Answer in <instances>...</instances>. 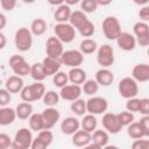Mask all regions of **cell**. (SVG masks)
Segmentation results:
<instances>
[{
    "mask_svg": "<svg viewBox=\"0 0 149 149\" xmlns=\"http://www.w3.org/2000/svg\"><path fill=\"white\" fill-rule=\"evenodd\" d=\"M140 106H141V99L139 98H132L128 99L126 102V109L128 112H140Z\"/></svg>",
    "mask_w": 149,
    "mask_h": 149,
    "instance_id": "42",
    "label": "cell"
},
{
    "mask_svg": "<svg viewBox=\"0 0 149 149\" xmlns=\"http://www.w3.org/2000/svg\"><path fill=\"white\" fill-rule=\"evenodd\" d=\"M108 108V101L102 97H91L86 101V109L88 114L99 115L105 114Z\"/></svg>",
    "mask_w": 149,
    "mask_h": 149,
    "instance_id": "9",
    "label": "cell"
},
{
    "mask_svg": "<svg viewBox=\"0 0 149 149\" xmlns=\"http://www.w3.org/2000/svg\"><path fill=\"white\" fill-rule=\"evenodd\" d=\"M102 126H104L105 130L109 134H118L122 129V126L119 122L118 115L114 114V113H111V112H107V113L104 114Z\"/></svg>",
    "mask_w": 149,
    "mask_h": 149,
    "instance_id": "13",
    "label": "cell"
},
{
    "mask_svg": "<svg viewBox=\"0 0 149 149\" xmlns=\"http://www.w3.org/2000/svg\"><path fill=\"white\" fill-rule=\"evenodd\" d=\"M95 81L100 86H109L114 81V73L106 68H100L95 72Z\"/></svg>",
    "mask_w": 149,
    "mask_h": 149,
    "instance_id": "21",
    "label": "cell"
},
{
    "mask_svg": "<svg viewBox=\"0 0 149 149\" xmlns=\"http://www.w3.org/2000/svg\"><path fill=\"white\" fill-rule=\"evenodd\" d=\"M147 54H148V56H149V47H148V50H147Z\"/></svg>",
    "mask_w": 149,
    "mask_h": 149,
    "instance_id": "60",
    "label": "cell"
},
{
    "mask_svg": "<svg viewBox=\"0 0 149 149\" xmlns=\"http://www.w3.org/2000/svg\"><path fill=\"white\" fill-rule=\"evenodd\" d=\"M16 112L14 108L10 107H1L0 108V125L1 126H8L13 123L16 119Z\"/></svg>",
    "mask_w": 149,
    "mask_h": 149,
    "instance_id": "25",
    "label": "cell"
},
{
    "mask_svg": "<svg viewBox=\"0 0 149 149\" xmlns=\"http://www.w3.org/2000/svg\"><path fill=\"white\" fill-rule=\"evenodd\" d=\"M97 125H98V120H97L95 115H93V114L84 115L83 120L80 121L81 129H84L88 133H93L94 130H97Z\"/></svg>",
    "mask_w": 149,
    "mask_h": 149,
    "instance_id": "28",
    "label": "cell"
},
{
    "mask_svg": "<svg viewBox=\"0 0 149 149\" xmlns=\"http://www.w3.org/2000/svg\"><path fill=\"white\" fill-rule=\"evenodd\" d=\"M87 20H88V19H87V16H86V14H85L84 12H81V10H74V12H72V14H71V17H70L69 23H70L74 29L78 30Z\"/></svg>",
    "mask_w": 149,
    "mask_h": 149,
    "instance_id": "29",
    "label": "cell"
},
{
    "mask_svg": "<svg viewBox=\"0 0 149 149\" xmlns=\"http://www.w3.org/2000/svg\"><path fill=\"white\" fill-rule=\"evenodd\" d=\"M98 1L97 0H83L80 1V9L81 12L86 13H93L98 8Z\"/></svg>",
    "mask_w": 149,
    "mask_h": 149,
    "instance_id": "41",
    "label": "cell"
},
{
    "mask_svg": "<svg viewBox=\"0 0 149 149\" xmlns=\"http://www.w3.org/2000/svg\"><path fill=\"white\" fill-rule=\"evenodd\" d=\"M62 63L71 69L73 68H79V65H81V63L84 62V55L80 52V50H66L64 51V54L61 57Z\"/></svg>",
    "mask_w": 149,
    "mask_h": 149,
    "instance_id": "11",
    "label": "cell"
},
{
    "mask_svg": "<svg viewBox=\"0 0 149 149\" xmlns=\"http://www.w3.org/2000/svg\"><path fill=\"white\" fill-rule=\"evenodd\" d=\"M44 71L47 73V76H54L56 74L58 71H61V66L63 65L62 59L61 58H54V57H49L47 56L43 61H42Z\"/></svg>",
    "mask_w": 149,
    "mask_h": 149,
    "instance_id": "18",
    "label": "cell"
},
{
    "mask_svg": "<svg viewBox=\"0 0 149 149\" xmlns=\"http://www.w3.org/2000/svg\"><path fill=\"white\" fill-rule=\"evenodd\" d=\"M10 146H13V140L9 137L8 134L1 133L0 134V149H6Z\"/></svg>",
    "mask_w": 149,
    "mask_h": 149,
    "instance_id": "45",
    "label": "cell"
},
{
    "mask_svg": "<svg viewBox=\"0 0 149 149\" xmlns=\"http://www.w3.org/2000/svg\"><path fill=\"white\" fill-rule=\"evenodd\" d=\"M116 43H118V47L123 51H132L135 49V47L137 44L135 36L127 31L121 33V35L116 40Z\"/></svg>",
    "mask_w": 149,
    "mask_h": 149,
    "instance_id": "16",
    "label": "cell"
},
{
    "mask_svg": "<svg viewBox=\"0 0 149 149\" xmlns=\"http://www.w3.org/2000/svg\"><path fill=\"white\" fill-rule=\"evenodd\" d=\"M43 120H44V129L50 130L61 119V113L55 107H47L43 112Z\"/></svg>",
    "mask_w": 149,
    "mask_h": 149,
    "instance_id": "15",
    "label": "cell"
},
{
    "mask_svg": "<svg viewBox=\"0 0 149 149\" xmlns=\"http://www.w3.org/2000/svg\"><path fill=\"white\" fill-rule=\"evenodd\" d=\"M81 90H83V92L85 93V94H87V95H93L94 97V94L98 92V90H99V84L95 81V79L93 80V79H87L84 84H83V86H81Z\"/></svg>",
    "mask_w": 149,
    "mask_h": 149,
    "instance_id": "37",
    "label": "cell"
},
{
    "mask_svg": "<svg viewBox=\"0 0 149 149\" xmlns=\"http://www.w3.org/2000/svg\"><path fill=\"white\" fill-rule=\"evenodd\" d=\"M108 141H109V136H108V133L106 130L97 129L93 132V134H92V142L93 143L104 148L108 144Z\"/></svg>",
    "mask_w": 149,
    "mask_h": 149,
    "instance_id": "32",
    "label": "cell"
},
{
    "mask_svg": "<svg viewBox=\"0 0 149 149\" xmlns=\"http://www.w3.org/2000/svg\"><path fill=\"white\" fill-rule=\"evenodd\" d=\"M78 2H79L78 0H65V3L69 5V6H71V5H76V3H78Z\"/></svg>",
    "mask_w": 149,
    "mask_h": 149,
    "instance_id": "56",
    "label": "cell"
},
{
    "mask_svg": "<svg viewBox=\"0 0 149 149\" xmlns=\"http://www.w3.org/2000/svg\"><path fill=\"white\" fill-rule=\"evenodd\" d=\"M29 29H30V31H31L33 35L41 36V35H43L47 31V22L43 19L37 17V19H35V20L31 21Z\"/></svg>",
    "mask_w": 149,
    "mask_h": 149,
    "instance_id": "30",
    "label": "cell"
},
{
    "mask_svg": "<svg viewBox=\"0 0 149 149\" xmlns=\"http://www.w3.org/2000/svg\"><path fill=\"white\" fill-rule=\"evenodd\" d=\"M64 2H65V1H63V0H56V1H55V0H49V3H50V5L57 6V7L61 6V5H63Z\"/></svg>",
    "mask_w": 149,
    "mask_h": 149,
    "instance_id": "55",
    "label": "cell"
},
{
    "mask_svg": "<svg viewBox=\"0 0 149 149\" xmlns=\"http://www.w3.org/2000/svg\"><path fill=\"white\" fill-rule=\"evenodd\" d=\"M30 76L37 83H42L48 77L47 73H45V71H44V68H43V64L42 63H34V64H31Z\"/></svg>",
    "mask_w": 149,
    "mask_h": 149,
    "instance_id": "27",
    "label": "cell"
},
{
    "mask_svg": "<svg viewBox=\"0 0 149 149\" xmlns=\"http://www.w3.org/2000/svg\"><path fill=\"white\" fill-rule=\"evenodd\" d=\"M78 31H79V34L83 36V37H91L93 34H94V31H95V27H94V24H93V22L92 21H90V20H87L79 29H78Z\"/></svg>",
    "mask_w": 149,
    "mask_h": 149,
    "instance_id": "39",
    "label": "cell"
},
{
    "mask_svg": "<svg viewBox=\"0 0 149 149\" xmlns=\"http://www.w3.org/2000/svg\"><path fill=\"white\" fill-rule=\"evenodd\" d=\"M72 143L78 148H84L92 143V134L84 129H79L76 134L72 135Z\"/></svg>",
    "mask_w": 149,
    "mask_h": 149,
    "instance_id": "22",
    "label": "cell"
},
{
    "mask_svg": "<svg viewBox=\"0 0 149 149\" xmlns=\"http://www.w3.org/2000/svg\"><path fill=\"white\" fill-rule=\"evenodd\" d=\"M6 23H7V17H6V15L3 13H1L0 14V30H2L5 28Z\"/></svg>",
    "mask_w": 149,
    "mask_h": 149,
    "instance_id": "52",
    "label": "cell"
},
{
    "mask_svg": "<svg viewBox=\"0 0 149 149\" xmlns=\"http://www.w3.org/2000/svg\"><path fill=\"white\" fill-rule=\"evenodd\" d=\"M68 76H69V81H71V84H74V85L84 84L87 80L86 72L80 68L70 69V71L68 72Z\"/></svg>",
    "mask_w": 149,
    "mask_h": 149,
    "instance_id": "24",
    "label": "cell"
},
{
    "mask_svg": "<svg viewBox=\"0 0 149 149\" xmlns=\"http://www.w3.org/2000/svg\"><path fill=\"white\" fill-rule=\"evenodd\" d=\"M139 17L141 19L142 22H148L149 21V5L142 6L139 10Z\"/></svg>",
    "mask_w": 149,
    "mask_h": 149,
    "instance_id": "47",
    "label": "cell"
},
{
    "mask_svg": "<svg viewBox=\"0 0 149 149\" xmlns=\"http://www.w3.org/2000/svg\"><path fill=\"white\" fill-rule=\"evenodd\" d=\"M47 148H48V146L38 137H35L33 140V143H31V147H30V149H47Z\"/></svg>",
    "mask_w": 149,
    "mask_h": 149,
    "instance_id": "51",
    "label": "cell"
},
{
    "mask_svg": "<svg viewBox=\"0 0 149 149\" xmlns=\"http://www.w3.org/2000/svg\"><path fill=\"white\" fill-rule=\"evenodd\" d=\"M97 1H98V5L99 6H107V5L111 3V1H99V0H97Z\"/></svg>",
    "mask_w": 149,
    "mask_h": 149,
    "instance_id": "57",
    "label": "cell"
},
{
    "mask_svg": "<svg viewBox=\"0 0 149 149\" xmlns=\"http://www.w3.org/2000/svg\"><path fill=\"white\" fill-rule=\"evenodd\" d=\"M127 134L133 140H140V139L144 137V133H143V129H142L140 122H135V121L127 127Z\"/></svg>",
    "mask_w": 149,
    "mask_h": 149,
    "instance_id": "34",
    "label": "cell"
},
{
    "mask_svg": "<svg viewBox=\"0 0 149 149\" xmlns=\"http://www.w3.org/2000/svg\"><path fill=\"white\" fill-rule=\"evenodd\" d=\"M132 149H149V140H135L132 144Z\"/></svg>",
    "mask_w": 149,
    "mask_h": 149,
    "instance_id": "46",
    "label": "cell"
},
{
    "mask_svg": "<svg viewBox=\"0 0 149 149\" xmlns=\"http://www.w3.org/2000/svg\"><path fill=\"white\" fill-rule=\"evenodd\" d=\"M97 62L101 68L108 69L114 63V50L109 44H102L97 50Z\"/></svg>",
    "mask_w": 149,
    "mask_h": 149,
    "instance_id": "7",
    "label": "cell"
},
{
    "mask_svg": "<svg viewBox=\"0 0 149 149\" xmlns=\"http://www.w3.org/2000/svg\"><path fill=\"white\" fill-rule=\"evenodd\" d=\"M14 43H15V48L21 52H26L30 50L33 45V34L30 29L26 27L19 28L14 35Z\"/></svg>",
    "mask_w": 149,
    "mask_h": 149,
    "instance_id": "2",
    "label": "cell"
},
{
    "mask_svg": "<svg viewBox=\"0 0 149 149\" xmlns=\"http://www.w3.org/2000/svg\"><path fill=\"white\" fill-rule=\"evenodd\" d=\"M81 149H102L100 146H98V144H95V143H90V144H87L86 147H84V148H81Z\"/></svg>",
    "mask_w": 149,
    "mask_h": 149,
    "instance_id": "54",
    "label": "cell"
},
{
    "mask_svg": "<svg viewBox=\"0 0 149 149\" xmlns=\"http://www.w3.org/2000/svg\"><path fill=\"white\" fill-rule=\"evenodd\" d=\"M102 33L107 40H118V37L121 35V24L120 21L115 16H106L101 23Z\"/></svg>",
    "mask_w": 149,
    "mask_h": 149,
    "instance_id": "3",
    "label": "cell"
},
{
    "mask_svg": "<svg viewBox=\"0 0 149 149\" xmlns=\"http://www.w3.org/2000/svg\"><path fill=\"white\" fill-rule=\"evenodd\" d=\"M10 93L6 90V88H1L0 90V106L1 107H7V105L10 102Z\"/></svg>",
    "mask_w": 149,
    "mask_h": 149,
    "instance_id": "44",
    "label": "cell"
},
{
    "mask_svg": "<svg viewBox=\"0 0 149 149\" xmlns=\"http://www.w3.org/2000/svg\"><path fill=\"white\" fill-rule=\"evenodd\" d=\"M71 14H72L71 7L64 2L63 5L56 7V10L54 13V19L57 23H68V21H70Z\"/></svg>",
    "mask_w": 149,
    "mask_h": 149,
    "instance_id": "20",
    "label": "cell"
},
{
    "mask_svg": "<svg viewBox=\"0 0 149 149\" xmlns=\"http://www.w3.org/2000/svg\"><path fill=\"white\" fill-rule=\"evenodd\" d=\"M23 87H24V85H23L22 77H19L16 74L8 77L5 83V88L9 93H20L23 90Z\"/></svg>",
    "mask_w": 149,
    "mask_h": 149,
    "instance_id": "23",
    "label": "cell"
},
{
    "mask_svg": "<svg viewBox=\"0 0 149 149\" xmlns=\"http://www.w3.org/2000/svg\"><path fill=\"white\" fill-rule=\"evenodd\" d=\"M45 92L47 91H45L44 84L35 81L34 84L24 86L23 90L20 92V97H21L22 101H24V102H33V101L43 99Z\"/></svg>",
    "mask_w": 149,
    "mask_h": 149,
    "instance_id": "1",
    "label": "cell"
},
{
    "mask_svg": "<svg viewBox=\"0 0 149 149\" xmlns=\"http://www.w3.org/2000/svg\"><path fill=\"white\" fill-rule=\"evenodd\" d=\"M132 78L140 83L149 81V64H136L132 70Z\"/></svg>",
    "mask_w": 149,
    "mask_h": 149,
    "instance_id": "19",
    "label": "cell"
},
{
    "mask_svg": "<svg viewBox=\"0 0 149 149\" xmlns=\"http://www.w3.org/2000/svg\"><path fill=\"white\" fill-rule=\"evenodd\" d=\"M118 115V119H119V122L121 123L122 127H128L129 125H132L134 122V114L132 112H128V111H123V112H120Z\"/></svg>",
    "mask_w": 149,
    "mask_h": 149,
    "instance_id": "40",
    "label": "cell"
},
{
    "mask_svg": "<svg viewBox=\"0 0 149 149\" xmlns=\"http://www.w3.org/2000/svg\"><path fill=\"white\" fill-rule=\"evenodd\" d=\"M15 112H16V116L20 120H27L29 119L34 113H33V106L30 102H20L16 107H15Z\"/></svg>",
    "mask_w": 149,
    "mask_h": 149,
    "instance_id": "26",
    "label": "cell"
},
{
    "mask_svg": "<svg viewBox=\"0 0 149 149\" xmlns=\"http://www.w3.org/2000/svg\"><path fill=\"white\" fill-rule=\"evenodd\" d=\"M31 130L28 128H20L13 139V146L15 149H29L33 143Z\"/></svg>",
    "mask_w": 149,
    "mask_h": 149,
    "instance_id": "8",
    "label": "cell"
},
{
    "mask_svg": "<svg viewBox=\"0 0 149 149\" xmlns=\"http://www.w3.org/2000/svg\"><path fill=\"white\" fill-rule=\"evenodd\" d=\"M102 149H119L116 146H113V144H107L106 147H104Z\"/></svg>",
    "mask_w": 149,
    "mask_h": 149,
    "instance_id": "58",
    "label": "cell"
},
{
    "mask_svg": "<svg viewBox=\"0 0 149 149\" xmlns=\"http://www.w3.org/2000/svg\"><path fill=\"white\" fill-rule=\"evenodd\" d=\"M81 86L80 85H74V84H68L66 86L62 87L59 91V95L62 99L68 100V101H74L80 98L81 95Z\"/></svg>",
    "mask_w": 149,
    "mask_h": 149,
    "instance_id": "14",
    "label": "cell"
},
{
    "mask_svg": "<svg viewBox=\"0 0 149 149\" xmlns=\"http://www.w3.org/2000/svg\"><path fill=\"white\" fill-rule=\"evenodd\" d=\"M59 98H61L59 93H57L56 91L50 90V91H47L45 92V94H44V97H43L42 100H43V104L45 106H48V107H55L58 104Z\"/></svg>",
    "mask_w": 149,
    "mask_h": 149,
    "instance_id": "36",
    "label": "cell"
},
{
    "mask_svg": "<svg viewBox=\"0 0 149 149\" xmlns=\"http://www.w3.org/2000/svg\"><path fill=\"white\" fill-rule=\"evenodd\" d=\"M140 113L143 114V115H149V99H148V98L141 99Z\"/></svg>",
    "mask_w": 149,
    "mask_h": 149,
    "instance_id": "50",
    "label": "cell"
},
{
    "mask_svg": "<svg viewBox=\"0 0 149 149\" xmlns=\"http://www.w3.org/2000/svg\"><path fill=\"white\" fill-rule=\"evenodd\" d=\"M28 122H29V127L31 130L41 132L44 129V120H43L42 113H34L28 119Z\"/></svg>",
    "mask_w": 149,
    "mask_h": 149,
    "instance_id": "33",
    "label": "cell"
},
{
    "mask_svg": "<svg viewBox=\"0 0 149 149\" xmlns=\"http://www.w3.org/2000/svg\"><path fill=\"white\" fill-rule=\"evenodd\" d=\"M79 50L83 55H91L98 50V44L92 38H84L79 44Z\"/></svg>",
    "mask_w": 149,
    "mask_h": 149,
    "instance_id": "31",
    "label": "cell"
},
{
    "mask_svg": "<svg viewBox=\"0 0 149 149\" xmlns=\"http://www.w3.org/2000/svg\"><path fill=\"white\" fill-rule=\"evenodd\" d=\"M9 68L12 69L14 74H16L19 77H24V76L30 74L31 65H29L26 62L23 56L15 54V55L10 56V58H9Z\"/></svg>",
    "mask_w": 149,
    "mask_h": 149,
    "instance_id": "5",
    "label": "cell"
},
{
    "mask_svg": "<svg viewBox=\"0 0 149 149\" xmlns=\"http://www.w3.org/2000/svg\"><path fill=\"white\" fill-rule=\"evenodd\" d=\"M0 3H1L2 9L6 10V12H10V10H13L14 7L16 6V1H15V0H1Z\"/></svg>",
    "mask_w": 149,
    "mask_h": 149,
    "instance_id": "49",
    "label": "cell"
},
{
    "mask_svg": "<svg viewBox=\"0 0 149 149\" xmlns=\"http://www.w3.org/2000/svg\"><path fill=\"white\" fill-rule=\"evenodd\" d=\"M118 91H119L120 95L127 100L132 99V98H136V95L139 93L137 81L135 79H133L132 77H125L119 81Z\"/></svg>",
    "mask_w": 149,
    "mask_h": 149,
    "instance_id": "4",
    "label": "cell"
},
{
    "mask_svg": "<svg viewBox=\"0 0 149 149\" xmlns=\"http://www.w3.org/2000/svg\"><path fill=\"white\" fill-rule=\"evenodd\" d=\"M139 122L143 129L144 136H149V115H143Z\"/></svg>",
    "mask_w": 149,
    "mask_h": 149,
    "instance_id": "48",
    "label": "cell"
},
{
    "mask_svg": "<svg viewBox=\"0 0 149 149\" xmlns=\"http://www.w3.org/2000/svg\"><path fill=\"white\" fill-rule=\"evenodd\" d=\"M70 109H71V112L74 113L76 115H78V116H84V114L87 112V109H86V101L79 98V99H77V100H74V101L71 102Z\"/></svg>",
    "mask_w": 149,
    "mask_h": 149,
    "instance_id": "35",
    "label": "cell"
},
{
    "mask_svg": "<svg viewBox=\"0 0 149 149\" xmlns=\"http://www.w3.org/2000/svg\"><path fill=\"white\" fill-rule=\"evenodd\" d=\"M45 51H47V56L49 57L61 58L62 55L64 54L63 43L56 36H50L45 42Z\"/></svg>",
    "mask_w": 149,
    "mask_h": 149,
    "instance_id": "12",
    "label": "cell"
},
{
    "mask_svg": "<svg viewBox=\"0 0 149 149\" xmlns=\"http://www.w3.org/2000/svg\"><path fill=\"white\" fill-rule=\"evenodd\" d=\"M6 149H15V148H14V146H10V147H8V148H6Z\"/></svg>",
    "mask_w": 149,
    "mask_h": 149,
    "instance_id": "59",
    "label": "cell"
},
{
    "mask_svg": "<svg viewBox=\"0 0 149 149\" xmlns=\"http://www.w3.org/2000/svg\"><path fill=\"white\" fill-rule=\"evenodd\" d=\"M79 128H80V121L74 116H68L61 123V130L65 135L72 136L79 130Z\"/></svg>",
    "mask_w": 149,
    "mask_h": 149,
    "instance_id": "17",
    "label": "cell"
},
{
    "mask_svg": "<svg viewBox=\"0 0 149 149\" xmlns=\"http://www.w3.org/2000/svg\"><path fill=\"white\" fill-rule=\"evenodd\" d=\"M54 33L62 43H71L76 37V29L69 22L56 23L54 27Z\"/></svg>",
    "mask_w": 149,
    "mask_h": 149,
    "instance_id": "6",
    "label": "cell"
},
{
    "mask_svg": "<svg viewBox=\"0 0 149 149\" xmlns=\"http://www.w3.org/2000/svg\"><path fill=\"white\" fill-rule=\"evenodd\" d=\"M133 33L136 43L140 47H149V26L146 22L139 21L133 27Z\"/></svg>",
    "mask_w": 149,
    "mask_h": 149,
    "instance_id": "10",
    "label": "cell"
},
{
    "mask_svg": "<svg viewBox=\"0 0 149 149\" xmlns=\"http://www.w3.org/2000/svg\"><path fill=\"white\" fill-rule=\"evenodd\" d=\"M37 137L41 139L48 147H49V146L52 143V141H54V134H52L51 130H48V129H43V130L38 132Z\"/></svg>",
    "mask_w": 149,
    "mask_h": 149,
    "instance_id": "43",
    "label": "cell"
},
{
    "mask_svg": "<svg viewBox=\"0 0 149 149\" xmlns=\"http://www.w3.org/2000/svg\"><path fill=\"white\" fill-rule=\"evenodd\" d=\"M68 81H69V76L63 71H58L56 74L52 76V83L56 87L62 88L68 85Z\"/></svg>",
    "mask_w": 149,
    "mask_h": 149,
    "instance_id": "38",
    "label": "cell"
},
{
    "mask_svg": "<svg viewBox=\"0 0 149 149\" xmlns=\"http://www.w3.org/2000/svg\"><path fill=\"white\" fill-rule=\"evenodd\" d=\"M6 47V35L1 31L0 33V49H3Z\"/></svg>",
    "mask_w": 149,
    "mask_h": 149,
    "instance_id": "53",
    "label": "cell"
}]
</instances>
